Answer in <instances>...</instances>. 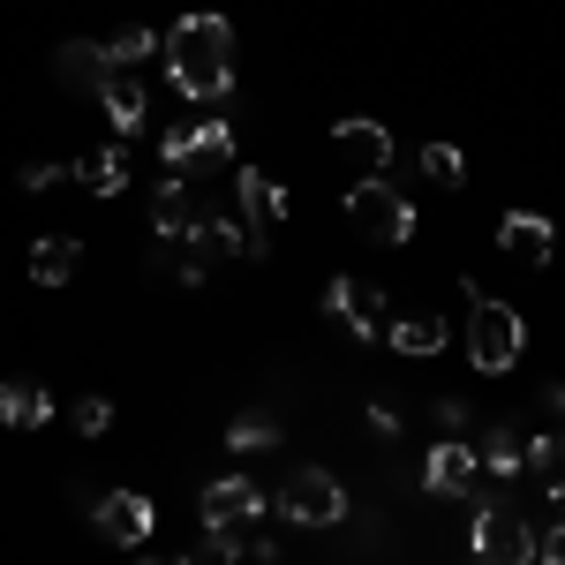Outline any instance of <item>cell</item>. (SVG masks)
I'll return each mask as SVG.
<instances>
[{
	"mask_svg": "<svg viewBox=\"0 0 565 565\" xmlns=\"http://www.w3.org/2000/svg\"><path fill=\"white\" fill-rule=\"evenodd\" d=\"M476 482H482L476 445H468V437H437L430 460H423V490H430V498H476Z\"/></svg>",
	"mask_w": 565,
	"mask_h": 565,
	"instance_id": "ba28073f",
	"label": "cell"
},
{
	"mask_svg": "<svg viewBox=\"0 0 565 565\" xmlns=\"http://www.w3.org/2000/svg\"><path fill=\"white\" fill-rule=\"evenodd\" d=\"M167 167L181 174H218V167H234V129L226 121H196V129H167Z\"/></svg>",
	"mask_w": 565,
	"mask_h": 565,
	"instance_id": "8992f818",
	"label": "cell"
},
{
	"mask_svg": "<svg viewBox=\"0 0 565 565\" xmlns=\"http://www.w3.org/2000/svg\"><path fill=\"white\" fill-rule=\"evenodd\" d=\"M271 445H279V415H264V407L226 423V452H271Z\"/></svg>",
	"mask_w": 565,
	"mask_h": 565,
	"instance_id": "cb8c5ba5",
	"label": "cell"
},
{
	"mask_svg": "<svg viewBox=\"0 0 565 565\" xmlns=\"http://www.w3.org/2000/svg\"><path fill=\"white\" fill-rule=\"evenodd\" d=\"M324 309H332V324H348L354 340H370V332H385V324H392L385 295L362 287V279H332V287H324Z\"/></svg>",
	"mask_w": 565,
	"mask_h": 565,
	"instance_id": "9c48e42d",
	"label": "cell"
},
{
	"mask_svg": "<svg viewBox=\"0 0 565 565\" xmlns=\"http://www.w3.org/2000/svg\"><path fill=\"white\" fill-rule=\"evenodd\" d=\"M159 61H167L181 98H196V106L234 98V23L226 15H181L159 39Z\"/></svg>",
	"mask_w": 565,
	"mask_h": 565,
	"instance_id": "6da1fadb",
	"label": "cell"
},
{
	"mask_svg": "<svg viewBox=\"0 0 565 565\" xmlns=\"http://www.w3.org/2000/svg\"><path fill=\"white\" fill-rule=\"evenodd\" d=\"M196 196H189V189H181V181H159V189H151V234H159V242H189V234H196Z\"/></svg>",
	"mask_w": 565,
	"mask_h": 565,
	"instance_id": "4fadbf2b",
	"label": "cell"
},
{
	"mask_svg": "<svg viewBox=\"0 0 565 565\" xmlns=\"http://www.w3.org/2000/svg\"><path fill=\"white\" fill-rule=\"evenodd\" d=\"M61 174H68V167H53V159H31V167H23V189H53Z\"/></svg>",
	"mask_w": 565,
	"mask_h": 565,
	"instance_id": "f546056e",
	"label": "cell"
},
{
	"mask_svg": "<svg viewBox=\"0 0 565 565\" xmlns=\"http://www.w3.org/2000/svg\"><path fill=\"white\" fill-rule=\"evenodd\" d=\"M348 218L362 242H377V249H399L407 234H415V204H407V189H392L385 174H362L348 189Z\"/></svg>",
	"mask_w": 565,
	"mask_h": 565,
	"instance_id": "7a4b0ae2",
	"label": "cell"
},
{
	"mask_svg": "<svg viewBox=\"0 0 565 565\" xmlns=\"http://www.w3.org/2000/svg\"><path fill=\"white\" fill-rule=\"evenodd\" d=\"M76 264H84V249H76L68 234H45L39 249H31V279H39V287H61V279H76Z\"/></svg>",
	"mask_w": 565,
	"mask_h": 565,
	"instance_id": "44dd1931",
	"label": "cell"
},
{
	"mask_svg": "<svg viewBox=\"0 0 565 565\" xmlns=\"http://www.w3.org/2000/svg\"><path fill=\"white\" fill-rule=\"evenodd\" d=\"M151 498L143 490H106V498H90V527H98V543H121V551H136L143 535H151Z\"/></svg>",
	"mask_w": 565,
	"mask_h": 565,
	"instance_id": "52a82bcc",
	"label": "cell"
},
{
	"mask_svg": "<svg viewBox=\"0 0 565 565\" xmlns=\"http://www.w3.org/2000/svg\"><path fill=\"white\" fill-rule=\"evenodd\" d=\"M521 340H527L521 309L482 302V295H476V317H468V362H476L482 377H505V370L521 362Z\"/></svg>",
	"mask_w": 565,
	"mask_h": 565,
	"instance_id": "3957f363",
	"label": "cell"
},
{
	"mask_svg": "<svg viewBox=\"0 0 565 565\" xmlns=\"http://www.w3.org/2000/svg\"><path fill=\"white\" fill-rule=\"evenodd\" d=\"M279 521H295V527H340V521H348V490L324 476V468H295V476L279 482Z\"/></svg>",
	"mask_w": 565,
	"mask_h": 565,
	"instance_id": "277c9868",
	"label": "cell"
},
{
	"mask_svg": "<svg viewBox=\"0 0 565 565\" xmlns=\"http://www.w3.org/2000/svg\"><path fill=\"white\" fill-rule=\"evenodd\" d=\"M370 423H377V437H399V407L392 399H370Z\"/></svg>",
	"mask_w": 565,
	"mask_h": 565,
	"instance_id": "4dcf8cb0",
	"label": "cell"
},
{
	"mask_svg": "<svg viewBox=\"0 0 565 565\" xmlns=\"http://www.w3.org/2000/svg\"><path fill=\"white\" fill-rule=\"evenodd\" d=\"M242 218H249L257 234H271V226L287 218V189L264 174V167H242Z\"/></svg>",
	"mask_w": 565,
	"mask_h": 565,
	"instance_id": "2e32d148",
	"label": "cell"
},
{
	"mask_svg": "<svg viewBox=\"0 0 565 565\" xmlns=\"http://www.w3.org/2000/svg\"><path fill=\"white\" fill-rule=\"evenodd\" d=\"M332 143H340L348 159H362V167H385V159H392V136L377 129V121H340Z\"/></svg>",
	"mask_w": 565,
	"mask_h": 565,
	"instance_id": "7402d4cb",
	"label": "cell"
},
{
	"mask_svg": "<svg viewBox=\"0 0 565 565\" xmlns=\"http://www.w3.org/2000/svg\"><path fill=\"white\" fill-rule=\"evenodd\" d=\"M527 476L543 482V498H565V437H527Z\"/></svg>",
	"mask_w": 565,
	"mask_h": 565,
	"instance_id": "603a6c76",
	"label": "cell"
},
{
	"mask_svg": "<svg viewBox=\"0 0 565 565\" xmlns=\"http://www.w3.org/2000/svg\"><path fill=\"white\" fill-rule=\"evenodd\" d=\"M437 430H445V437H468V399H437Z\"/></svg>",
	"mask_w": 565,
	"mask_h": 565,
	"instance_id": "83f0119b",
	"label": "cell"
},
{
	"mask_svg": "<svg viewBox=\"0 0 565 565\" xmlns=\"http://www.w3.org/2000/svg\"><path fill=\"white\" fill-rule=\"evenodd\" d=\"M423 181H430V189H460V181H468L460 151H452V143H423Z\"/></svg>",
	"mask_w": 565,
	"mask_h": 565,
	"instance_id": "484cf974",
	"label": "cell"
},
{
	"mask_svg": "<svg viewBox=\"0 0 565 565\" xmlns=\"http://www.w3.org/2000/svg\"><path fill=\"white\" fill-rule=\"evenodd\" d=\"M249 513H264V490L249 476H218L204 490V527H234V521H249Z\"/></svg>",
	"mask_w": 565,
	"mask_h": 565,
	"instance_id": "7c38bea8",
	"label": "cell"
},
{
	"mask_svg": "<svg viewBox=\"0 0 565 565\" xmlns=\"http://www.w3.org/2000/svg\"><path fill=\"white\" fill-rule=\"evenodd\" d=\"M0 423H8V430H45V423H53V392L31 385V377H8V385H0Z\"/></svg>",
	"mask_w": 565,
	"mask_h": 565,
	"instance_id": "5bb4252c",
	"label": "cell"
},
{
	"mask_svg": "<svg viewBox=\"0 0 565 565\" xmlns=\"http://www.w3.org/2000/svg\"><path fill=\"white\" fill-rule=\"evenodd\" d=\"M68 423H76V437H106V423H114V399H98V392H84V399L68 407Z\"/></svg>",
	"mask_w": 565,
	"mask_h": 565,
	"instance_id": "4316f807",
	"label": "cell"
},
{
	"mask_svg": "<svg viewBox=\"0 0 565 565\" xmlns=\"http://www.w3.org/2000/svg\"><path fill=\"white\" fill-rule=\"evenodd\" d=\"M385 340H392L399 354H407V362H430V354L445 348V324H437L430 309H423V317H392V324H385Z\"/></svg>",
	"mask_w": 565,
	"mask_h": 565,
	"instance_id": "d6986e66",
	"label": "cell"
},
{
	"mask_svg": "<svg viewBox=\"0 0 565 565\" xmlns=\"http://www.w3.org/2000/svg\"><path fill=\"white\" fill-rule=\"evenodd\" d=\"M53 76L98 98V90H106V76H114V61H106V45H90V39H61V45H53Z\"/></svg>",
	"mask_w": 565,
	"mask_h": 565,
	"instance_id": "8fae6325",
	"label": "cell"
},
{
	"mask_svg": "<svg viewBox=\"0 0 565 565\" xmlns=\"http://www.w3.org/2000/svg\"><path fill=\"white\" fill-rule=\"evenodd\" d=\"M212 551L218 558H249V565H264L271 558V551H279V535H271V527H264V513H249V521H234V527H212Z\"/></svg>",
	"mask_w": 565,
	"mask_h": 565,
	"instance_id": "9a60e30c",
	"label": "cell"
},
{
	"mask_svg": "<svg viewBox=\"0 0 565 565\" xmlns=\"http://www.w3.org/2000/svg\"><path fill=\"white\" fill-rule=\"evenodd\" d=\"M151 53H159V31H143V23H129V31L106 39V61H114V68H136V61H151Z\"/></svg>",
	"mask_w": 565,
	"mask_h": 565,
	"instance_id": "d4e9b609",
	"label": "cell"
},
{
	"mask_svg": "<svg viewBox=\"0 0 565 565\" xmlns=\"http://www.w3.org/2000/svg\"><path fill=\"white\" fill-rule=\"evenodd\" d=\"M535 558H543V565H565V521L535 535Z\"/></svg>",
	"mask_w": 565,
	"mask_h": 565,
	"instance_id": "f1b7e54d",
	"label": "cell"
},
{
	"mask_svg": "<svg viewBox=\"0 0 565 565\" xmlns=\"http://www.w3.org/2000/svg\"><path fill=\"white\" fill-rule=\"evenodd\" d=\"M476 565H535V527L513 513V505H476V543H468Z\"/></svg>",
	"mask_w": 565,
	"mask_h": 565,
	"instance_id": "5b68a950",
	"label": "cell"
},
{
	"mask_svg": "<svg viewBox=\"0 0 565 565\" xmlns=\"http://www.w3.org/2000/svg\"><path fill=\"white\" fill-rule=\"evenodd\" d=\"M551 407H558V415H565V385H551Z\"/></svg>",
	"mask_w": 565,
	"mask_h": 565,
	"instance_id": "d6a6232c",
	"label": "cell"
},
{
	"mask_svg": "<svg viewBox=\"0 0 565 565\" xmlns=\"http://www.w3.org/2000/svg\"><path fill=\"white\" fill-rule=\"evenodd\" d=\"M498 249L521 264H551V249H558V226L543 212H505L498 218Z\"/></svg>",
	"mask_w": 565,
	"mask_h": 565,
	"instance_id": "30bf717a",
	"label": "cell"
},
{
	"mask_svg": "<svg viewBox=\"0 0 565 565\" xmlns=\"http://www.w3.org/2000/svg\"><path fill=\"white\" fill-rule=\"evenodd\" d=\"M98 106H106V121H114L121 136H129V129H143V114H151V98H143V84H136L129 68H114V76H106Z\"/></svg>",
	"mask_w": 565,
	"mask_h": 565,
	"instance_id": "e0dca14e",
	"label": "cell"
},
{
	"mask_svg": "<svg viewBox=\"0 0 565 565\" xmlns=\"http://www.w3.org/2000/svg\"><path fill=\"white\" fill-rule=\"evenodd\" d=\"M490 476H527V430L513 423H498V430H482V452H476Z\"/></svg>",
	"mask_w": 565,
	"mask_h": 565,
	"instance_id": "ffe728a7",
	"label": "cell"
},
{
	"mask_svg": "<svg viewBox=\"0 0 565 565\" xmlns=\"http://www.w3.org/2000/svg\"><path fill=\"white\" fill-rule=\"evenodd\" d=\"M76 181H84L90 196H121V189H129V151H121V143H98L84 167H76Z\"/></svg>",
	"mask_w": 565,
	"mask_h": 565,
	"instance_id": "ac0fdd59",
	"label": "cell"
},
{
	"mask_svg": "<svg viewBox=\"0 0 565 565\" xmlns=\"http://www.w3.org/2000/svg\"><path fill=\"white\" fill-rule=\"evenodd\" d=\"M136 565H196V558H174V551H143Z\"/></svg>",
	"mask_w": 565,
	"mask_h": 565,
	"instance_id": "1f68e13d",
	"label": "cell"
}]
</instances>
